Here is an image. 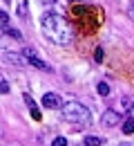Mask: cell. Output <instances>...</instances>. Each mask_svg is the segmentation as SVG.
Returning a JSON list of instances; mask_svg holds the SVG:
<instances>
[{
  "instance_id": "5b68a950",
  "label": "cell",
  "mask_w": 134,
  "mask_h": 146,
  "mask_svg": "<svg viewBox=\"0 0 134 146\" xmlns=\"http://www.w3.org/2000/svg\"><path fill=\"white\" fill-rule=\"evenodd\" d=\"M2 56H5V61H7V63H11V65H16V68H25V65H29L22 52H9V50H5Z\"/></svg>"
},
{
  "instance_id": "8992f818",
  "label": "cell",
  "mask_w": 134,
  "mask_h": 146,
  "mask_svg": "<svg viewBox=\"0 0 134 146\" xmlns=\"http://www.w3.org/2000/svg\"><path fill=\"white\" fill-rule=\"evenodd\" d=\"M42 106L49 110H58V108H63L65 104H63V99L58 97L56 92H45L42 94Z\"/></svg>"
},
{
  "instance_id": "9c48e42d",
  "label": "cell",
  "mask_w": 134,
  "mask_h": 146,
  "mask_svg": "<svg viewBox=\"0 0 134 146\" xmlns=\"http://www.w3.org/2000/svg\"><path fill=\"white\" fill-rule=\"evenodd\" d=\"M83 146H103V139H101V137H94V135H87L85 142H83Z\"/></svg>"
},
{
  "instance_id": "7c38bea8",
  "label": "cell",
  "mask_w": 134,
  "mask_h": 146,
  "mask_svg": "<svg viewBox=\"0 0 134 146\" xmlns=\"http://www.w3.org/2000/svg\"><path fill=\"white\" fill-rule=\"evenodd\" d=\"M123 133H125V135H132V133H134V119H132V117L125 119V124H123Z\"/></svg>"
},
{
  "instance_id": "2e32d148",
  "label": "cell",
  "mask_w": 134,
  "mask_h": 146,
  "mask_svg": "<svg viewBox=\"0 0 134 146\" xmlns=\"http://www.w3.org/2000/svg\"><path fill=\"white\" fill-rule=\"evenodd\" d=\"M0 90H2V94H7V92H9V81H7V79H2V83H0Z\"/></svg>"
},
{
  "instance_id": "8fae6325",
  "label": "cell",
  "mask_w": 134,
  "mask_h": 146,
  "mask_svg": "<svg viewBox=\"0 0 134 146\" xmlns=\"http://www.w3.org/2000/svg\"><path fill=\"white\" fill-rule=\"evenodd\" d=\"M96 90H98V94H101V97H110V94H112V90H110V86H107L105 81H101V83L96 86Z\"/></svg>"
},
{
  "instance_id": "ba28073f",
  "label": "cell",
  "mask_w": 134,
  "mask_h": 146,
  "mask_svg": "<svg viewBox=\"0 0 134 146\" xmlns=\"http://www.w3.org/2000/svg\"><path fill=\"white\" fill-rule=\"evenodd\" d=\"M5 32V36L14 38V40H22V32L20 29H14V27H9V29H2Z\"/></svg>"
},
{
  "instance_id": "ffe728a7",
  "label": "cell",
  "mask_w": 134,
  "mask_h": 146,
  "mask_svg": "<svg viewBox=\"0 0 134 146\" xmlns=\"http://www.w3.org/2000/svg\"><path fill=\"white\" fill-rule=\"evenodd\" d=\"M9 2H11V0H5V5H9Z\"/></svg>"
},
{
  "instance_id": "30bf717a",
  "label": "cell",
  "mask_w": 134,
  "mask_h": 146,
  "mask_svg": "<svg viewBox=\"0 0 134 146\" xmlns=\"http://www.w3.org/2000/svg\"><path fill=\"white\" fill-rule=\"evenodd\" d=\"M27 14H29V2L27 0H20L18 2V16L20 18H27Z\"/></svg>"
},
{
  "instance_id": "9a60e30c",
  "label": "cell",
  "mask_w": 134,
  "mask_h": 146,
  "mask_svg": "<svg viewBox=\"0 0 134 146\" xmlns=\"http://www.w3.org/2000/svg\"><path fill=\"white\" fill-rule=\"evenodd\" d=\"M52 146H67V139H65V137H56V139L52 142Z\"/></svg>"
},
{
  "instance_id": "e0dca14e",
  "label": "cell",
  "mask_w": 134,
  "mask_h": 146,
  "mask_svg": "<svg viewBox=\"0 0 134 146\" xmlns=\"http://www.w3.org/2000/svg\"><path fill=\"white\" fill-rule=\"evenodd\" d=\"M40 5H45V7H52V5H56L58 0H38Z\"/></svg>"
},
{
  "instance_id": "7a4b0ae2",
  "label": "cell",
  "mask_w": 134,
  "mask_h": 146,
  "mask_svg": "<svg viewBox=\"0 0 134 146\" xmlns=\"http://www.w3.org/2000/svg\"><path fill=\"white\" fill-rule=\"evenodd\" d=\"M60 119H65L69 124H76V126H90L92 124V110L87 108L85 104L67 101L60 108Z\"/></svg>"
},
{
  "instance_id": "4fadbf2b",
  "label": "cell",
  "mask_w": 134,
  "mask_h": 146,
  "mask_svg": "<svg viewBox=\"0 0 134 146\" xmlns=\"http://www.w3.org/2000/svg\"><path fill=\"white\" fill-rule=\"evenodd\" d=\"M0 25H2V29H9V14L7 11L0 14Z\"/></svg>"
},
{
  "instance_id": "277c9868",
  "label": "cell",
  "mask_w": 134,
  "mask_h": 146,
  "mask_svg": "<svg viewBox=\"0 0 134 146\" xmlns=\"http://www.w3.org/2000/svg\"><path fill=\"white\" fill-rule=\"evenodd\" d=\"M101 124L105 128H114L121 124V112L118 110H103V115H101Z\"/></svg>"
},
{
  "instance_id": "d6986e66",
  "label": "cell",
  "mask_w": 134,
  "mask_h": 146,
  "mask_svg": "<svg viewBox=\"0 0 134 146\" xmlns=\"http://www.w3.org/2000/svg\"><path fill=\"white\" fill-rule=\"evenodd\" d=\"M118 146H134V144H127V142H123V144H118Z\"/></svg>"
},
{
  "instance_id": "ac0fdd59",
  "label": "cell",
  "mask_w": 134,
  "mask_h": 146,
  "mask_svg": "<svg viewBox=\"0 0 134 146\" xmlns=\"http://www.w3.org/2000/svg\"><path fill=\"white\" fill-rule=\"evenodd\" d=\"M127 16H130V18L134 20V0H132V5H130V7H127Z\"/></svg>"
},
{
  "instance_id": "52a82bcc",
  "label": "cell",
  "mask_w": 134,
  "mask_h": 146,
  "mask_svg": "<svg viewBox=\"0 0 134 146\" xmlns=\"http://www.w3.org/2000/svg\"><path fill=\"white\" fill-rule=\"evenodd\" d=\"M22 99H25L27 108H29V112H31V117L38 121V119H40V110H38V106H36V101L31 99V94H29V92H22Z\"/></svg>"
},
{
  "instance_id": "6da1fadb",
  "label": "cell",
  "mask_w": 134,
  "mask_h": 146,
  "mask_svg": "<svg viewBox=\"0 0 134 146\" xmlns=\"http://www.w3.org/2000/svg\"><path fill=\"white\" fill-rule=\"evenodd\" d=\"M40 29H42L45 36L49 38L52 43H56V45H69L72 38H74L72 25L60 14H56V11H49V14H45L40 18Z\"/></svg>"
},
{
  "instance_id": "3957f363",
  "label": "cell",
  "mask_w": 134,
  "mask_h": 146,
  "mask_svg": "<svg viewBox=\"0 0 134 146\" xmlns=\"http://www.w3.org/2000/svg\"><path fill=\"white\" fill-rule=\"evenodd\" d=\"M22 54H25V58H27V63L29 65H34V68H38V70H49V63H45L42 58H40L31 47H25L22 50Z\"/></svg>"
},
{
  "instance_id": "5bb4252c",
  "label": "cell",
  "mask_w": 134,
  "mask_h": 146,
  "mask_svg": "<svg viewBox=\"0 0 134 146\" xmlns=\"http://www.w3.org/2000/svg\"><path fill=\"white\" fill-rule=\"evenodd\" d=\"M103 56H105V54H103V47H96V52H94V61H96V63H103Z\"/></svg>"
}]
</instances>
